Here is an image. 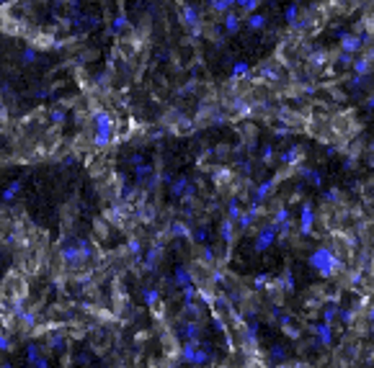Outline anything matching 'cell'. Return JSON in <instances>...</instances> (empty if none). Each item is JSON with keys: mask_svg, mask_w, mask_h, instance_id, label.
I'll return each instance as SVG.
<instances>
[{"mask_svg": "<svg viewBox=\"0 0 374 368\" xmlns=\"http://www.w3.org/2000/svg\"><path fill=\"white\" fill-rule=\"evenodd\" d=\"M59 255H62L67 265H80L93 257V245L83 237H67L62 242V247H59Z\"/></svg>", "mask_w": 374, "mask_h": 368, "instance_id": "1", "label": "cell"}, {"mask_svg": "<svg viewBox=\"0 0 374 368\" xmlns=\"http://www.w3.org/2000/svg\"><path fill=\"white\" fill-rule=\"evenodd\" d=\"M307 263L320 273V278H333V275L341 270V260L336 257V252L331 247H318L310 255Z\"/></svg>", "mask_w": 374, "mask_h": 368, "instance_id": "2", "label": "cell"}, {"mask_svg": "<svg viewBox=\"0 0 374 368\" xmlns=\"http://www.w3.org/2000/svg\"><path fill=\"white\" fill-rule=\"evenodd\" d=\"M116 136V124L111 114L106 111H96L93 114V144L96 147H109Z\"/></svg>", "mask_w": 374, "mask_h": 368, "instance_id": "3", "label": "cell"}, {"mask_svg": "<svg viewBox=\"0 0 374 368\" xmlns=\"http://www.w3.org/2000/svg\"><path fill=\"white\" fill-rule=\"evenodd\" d=\"M181 358L191 366H204L212 358V345L209 343H199V340H188L181 345Z\"/></svg>", "mask_w": 374, "mask_h": 368, "instance_id": "4", "label": "cell"}, {"mask_svg": "<svg viewBox=\"0 0 374 368\" xmlns=\"http://www.w3.org/2000/svg\"><path fill=\"white\" fill-rule=\"evenodd\" d=\"M274 242H279V227L271 222V224L261 227V232L256 235V242H253V250H256V252H266Z\"/></svg>", "mask_w": 374, "mask_h": 368, "instance_id": "5", "label": "cell"}, {"mask_svg": "<svg viewBox=\"0 0 374 368\" xmlns=\"http://www.w3.org/2000/svg\"><path fill=\"white\" fill-rule=\"evenodd\" d=\"M312 229H315V209H312L310 201H302V209H299V235L310 237Z\"/></svg>", "mask_w": 374, "mask_h": 368, "instance_id": "6", "label": "cell"}, {"mask_svg": "<svg viewBox=\"0 0 374 368\" xmlns=\"http://www.w3.org/2000/svg\"><path fill=\"white\" fill-rule=\"evenodd\" d=\"M181 21L188 28L191 34H199L201 31V18H199V10L193 5H181Z\"/></svg>", "mask_w": 374, "mask_h": 368, "instance_id": "7", "label": "cell"}, {"mask_svg": "<svg viewBox=\"0 0 374 368\" xmlns=\"http://www.w3.org/2000/svg\"><path fill=\"white\" fill-rule=\"evenodd\" d=\"M279 160H281V165H287V167H297L299 162L305 160V149L299 147V144H294V147H289V149H284Z\"/></svg>", "mask_w": 374, "mask_h": 368, "instance_id": "8", "label": "cell"}, {"mask_svg": "<svg viewBox=\"0 0 374 368\" xmlns=\"http://www.w3.org/2000/svg\"><path fill=\"white\" fill-rule=\"evenodd\" d=\"M178 335L184 337V343H188V340H199V335H201V325H199V319L181 322V327H178Z\"/></svg>", "mask_w": 374, "mask_h": 368, "instance_id": "9", "label": "cell"}, {"mask_svg": "<svg viewBox=\"0 0 374 368\" xmlns=\"http://www.w3.org/2000/svg\"><path fill=\"white\" fill-rule=\"evenodd\" d=\"M372 62H374V52H367L364 57H356L354 59V75H359V78H369V72H372Z\"/></svg>", "mask_w": 374, "mask_h": 368, "instance_id": "10", "label": "cell"}, {"mask_svg": "<svg viewBox=\"0 0 374 368\" xmlns=\"http://www.w3.org/2000/svg\"><path fill=\"white\" fill-rule=\"evenodd\" d=\"M364 47V41L359 34H343L341 36V52H346V54H359V49Z\"/></svg>", "mask_w": 374, "mask_h": 368, "instance_id": "11", "label": "cell"}, {"mask_svg": "<svg viewBox=\"0 0 374 368\" xmlns=\"http://www.w3.org/2000/svg\"><path fill=\"white\" fill-rule=\"evenodd\" d=\"M281 175H274V178H268V180H263L261 186L256 188V193H253V204H261L263 206V201L268 198V193L274 191V186H276V180H279Z\"/></svg>", "mask_w": 374, "mask_h": 368, "instance_id": "12", "label": "cell"}, {"mask_svg": "<svg viewBox=\"0 0 374 368\" xmlns=\"http://www.w3.org/2000/svg\"><path fill=\"white\" fill-rule=\"evenodd\" d=\"M21 191H23V180H10L8 186L0 191V201H3V204H13Z\"/></svg>", "mask_w": 374, "mask_h": 368, "instance_id": "13", "label": "cell"}, {"mask_svg": "<svg viewBox=\"0 0 374 368\" xmlns=\"http://www.w3.org/2000/svg\"><path fill=\"white\" fill-rule=\"evenodd\" d=\"M173 283H176L178 288H188V286H193V278H191V273H188L186 265H176V270H173Z\"/></svg>", "mask_w": 374, "mask_h": 368, "instance_id": "14", "label": "cell"}, {"mask_svg": "<svg viewBox=\"0 0 374 368\" xmlns=\"http://www.w3.org/2000/svg\"><path fill=\"white\" fill-rule=\"evenodd\" d=\"M240 16H237L235 10H230V13H224V21H222V26H224V31L227 34H237L240 31Z\"/></svg>", "mask_w": 374, "mask_h": 368, "instance_id": "15", "label": "cell"}, {"mask_svg": "<svg viewBox=\"0 0 374 368\" xmlns=\"http://www.w3.org/2000/svg\"><path fill=\"white\" fill-rule=\"evenodd\" d=\"M142 301L147 304V306H155L158 301H160V291L153 286V283H147V286H142Z\"/></svg>", "mask_w": 374, "mask_h": 368, "instance_id": "16", "label": "cell"}, {"mask_svg": "<svg viewBox=\"0 0 374 368\" xmlns=\"http://www.w3.org/2000/svg\"><path fill=\"white\" fill-rule=\"evenodd\" d=\"M248 75H250V65L248 62H240V59L232 62V70H230V78L232 80H243V78H248Z\"/></svg>", "mask_w": 374, "mask_h": 368, "instance_id": "17", "label": "cell"}, {"mask_svg": "<svg viewBox=\"0 0 374 368\" xmlns=\"http://www.w3.org/2000/svg\"><path fill=\"white\" fill-rule=\"evenodd\" d=\"M158 257H160V245H153V247L147 250V255H145V268L147 270H155Z\"/></svg>", "mask_w": 374, "mask_h": 368, "instance_id": "18", "label": "cell"}, {"mask_svg": "<svg viewBox=\"0 0 374 368\" xmlns=\"http://www.w3.org/2000/svg\"><path fill=\"white\" fill-rule=\"evenodd\" d=\"M243 217V206H240V201L237 198H230L227 201V219H232L235 224H237V219Z\"/></svg>", "mask_w": 374, "mask_h": 368, "instance_id": "19", "label": "cell"}, {"mask_svg": "<svg viewBox=\"0 0 374 368\" xmlns=\"http://www.w3.org/2000/svg\"><path fill=\"white\" fill-rule=\"evenodd\" d=\"M219 235H222V240L224 242H232V235H235V222L232 219H222V224H219Z\"/></svg>", "mask_w": 374, "mask_h": 368, "instance_id": "20", "label": "cell"}, {"mask_svg": "<svg viewBox=\"0 0 374 368\" xmlns=\"http://www.w3.org/2000/svg\"><path fill=\"white\" fill-rule=\"evenodd\" d=\"M315 332H318V340H320V345H331L333 343V332H331V325H318L315 327Z\"/></svg>", "mask_w": 374, "mask_h": 368, "instance_id": "21", "label": "cell"}, {"mask_svg": "<svg viewBox=\"0 0 374 368\" xmlns=\"http://www.w3.org/2000/svg\"><path fill=\"white\" fill-rule=\"evenodd\" d=\"M299 175L307 178L315 188H323V173H320V170H307V167H302V170H299Z\"/></svg>", "mask_w": 374, "mask_h": 368, "instance_id": "22", "label": "cell"}, {"mask_svg": "<svg viewBox=\"0 0 374 368\" xmlns=\"http://www.w3.org/2000/svg\"><path fill=\"white\" fill-rule=\"evenodd\" d=\"M171 235H173V237L191 240V229L186 227V222H173V224H171Z\"/></svg>", "mask_w": 374, "mask_h": 368, "instance_id": "23", "label": "cell"}, {"mask_svg": "<svg viewBox=\"0 0 374 368\" xmlns=\"http://www.w3.org/2000/svg\"><path fill=\"white\" fill-rule=\"evenodd\" d=\"M191 240L199 242V245H209V229H206V224H199L196 229H193V232H191Z\"/></svg>", "mask_w": 374, "mask_h": 368, "instance_id": "24", "label": "cell"}, {"mask_svg": "<svg viewBox=\"0 0 374 368\" xmlns=\"http://www.w3.org/2000/svg\"><path fill=\"white\" fill-rule=\"evenodd\" d=\"M292 219H289V206L284 204V206H279L276 209V214H274V224L276 227H284V224H289Z\"/></svg>", "mask_w": 374, "mask_h": 368, "instance_id": "25", "label": "cell"}, {"mask_svg": "<svg viewBox=\"0 0 374 368\" xmlns=\"http://www.w3.org/2000/svg\"><path fill=\"white\" fill-rule=\"evenodd\" d=\"M209 3H212V8H214L217 13H222V16H224V13H230V10L235 8L237 0H209Z\"/></svg>", "mask_w": 374, "mask_h": 368, "instance_id": "26", "label": "cell"}, {"mask_svg": "<svg viewBox=\"0 0 374 368\" xmlns=\"http://www.w3.org/2000/svg\"><path fill=\"white\" fill-rule=\"evenodd\" d=\"M284 21H287L289 26H297V21H299V5L297 3H292L287 10H284Z\"/></svg>", "mask_w": 374, "mask_h": 368, "instance_id": "27", "label": "cell"}, {"mask_svg": "<svg viewBox=\"0 0 374 368\" xmlns=\"http://www.w3.org/2000/svg\"><path fill=\"white\" fill-rule=\"evenodd\" d=\"M248 26L253 28V31H261V28L266 26V16H258V13H253V16L248 18Z\"/></svg>", "mask_w": 374, "mask_h": 368, "instance_id": "28", "label": "cell"}, {"mask_svg": "<svg viewBox=\"0 0 374 368\" xmlns=\"http://www.w3.org/2000/svg\"><path fill=\"white\" fill-rule=\"evenodd\" d=\"M258 3H261V0H237V8H240V10H245V13H253V10H256L258 8Z\"/></svg>", "mask_w": 374, "mask_h": 368, "instance_id": "29", "label": "cell"}, {"mask_svg": "<svg viewBox=\"0 0 374 368\" xmlns=\"http://www.w3.org/2000/svg\"><path fill=\"white\" fill-rule=\"evenodd\" d=\"M124 28H127V16H116V18H114V23H111V31L119 36V34L124 31Z\"/></svg>", "mask_w": 374, "mask_h": 368, "instance_id": "30", "label": "cell"}, {"mask_svg": "<svg viewBox=\"0 0 374 368\" xmlns=\"http://www.w3.org/2000/svg\"><path fill=\"white\" fill-rule=\"evenodd\" d=\"M49 121H52V124H59V121H65V109H62V106H54V109L49 111Z\"/></svg>", "mask_w": 374, "mask_h": 368, "instance_id": "31", "label": "cell"}, {"mask_svg": "<svg viewBox=\"0 0 374 368\" xmlns=\"http://www.w3.org/2000/svg\"><path fill=\"white\" fill-rule=\"evenodd\" d=\"M310 65H312V67H325V65H328V54H320V52L312 54V57H310Z\"/></svg>", "mask_w": 374, "mask_h": 368, "instance_id": "32", "label": "cell"}, {"mask_svg": "<svg viewBox=\"0 0 374 368\" xmlns=\"http://www.w3.org/2000/svg\"><path fill=\"white\" fill-rule=\"evenodd\" d=\"M336 314H341V312H338V306H336V304H331V306L325 309V314H323V322H325V325H331Z\"/></svg>", "mask_w": 374, "mask_h": 368, "instance_id": "33", "label": "cell"}, {"mask_svg": "<svg viewBox=\"0 0 374 368\" xmlns=\"http://www.w3.org/2000/svg\"><path fill=\"white\" fill-rule=\"evenodd\" d=\"M129 252H132L134 257H140V255H142V242H140V240H129Z\"/></svg>", "mask_w": 374, "mask_h": 368, "instance_id": "34", "label": "cell"}, {"mask_svg": "<svg viewBox=\"0 0 374 368\" xmlns=\"http://www.w3.org/2000/svg\"><path fill=\"white\" fill-rule=\"evenodd\" d=\"M23 62L26 65H31V62H36V49H31V47H28V49H23Z\"/></svg>", "mask_w": 374, "mask_h": 368, "instance_id": "35", "label": "cell"}, {"mask_svg": "<svg viewBox=\"0 0 374 368\" xmlns=\"http://www.w3.org/2000/svg\"><path fill=\"white\" fill-rule=\"evenodd\" d=\"M268 281H271V278H268V275L263 273V275H256V278H253V286H256V288H266Z\"/></svg>", "mask_w": 374, "mask_h": 368, "instance_id": "36", "label": "cell"}, {"mask_svg": "<svg viewBox=\"0 0 374 368\" xmlns=\"http://www.w3.org/2000/svg\"><path fill=\"white\" fill-rule=\"evenodd\" d=\"M271 157H274V147H271V144H266V147H263V152H261V160H263V162H271Z\"/></svg>", "mask_w": 374, "mask_h": 368, "instance_id": "37", "label": "cell"}, {"mask_svg": "<svg viewBox=\"0 0 374 368\" xmlns=\"http://www.w3.org/2000/svg\"><path fill=\"white\" fill-rule=\"evenodd\" d=\"M49 343H52V348H54V350H62V345H65L62 335H52V337H49Z\"/></svg>", "mask_w": 374, "mask_h": 368, "instance_id": "38", "label": "cell"}, {"mask_svg": "<svg viewBox=\"0 0 374 368\" xmlns=\"http://www.w3.org/2000/svg\"><path fill=\"white\" fill-rule=\"evenodd\" d=\"M325 198H328V201H331V204H336V201H338V198H341V193H338L336 188H331V191H328V193H325Z\"/></svg>", "mask_w": 374, "mask_h": 368, "instance_id": "39", "label": "cell"}, {"mask_svg": "<svg viewBox=\"0 0 374 368\" xmlns=\"http://www.w3.org/2000/svg\"><path fill=\"white\" fill-rule=\"evenodd\" d=\"M0 350H13V345H10V337H0Z\"/></svg>", "mask_w": 374, "mask_h": 368, "instance_id": "40", "label": "cell"}, {"mask_svg": "<svg viewBox=\"0 0 374 368\" xmlns=\"http://www.w3.org/2000/svg\"><path fill=\"white\" fill-rule=\"evenodd\" d=\"M31 368H49V361H47V356H44V358H39Z\"/></svg>", "mask_w": 374, "mask_h": 368, "instance_id": "41", "label": "cell"}, {"mask_svg": "<svg viewBox=\"0 0 374 368\" xmlns=\"http://www.w3.org/2000/svg\"><path fill=\"white\" fill-rule=\"evenodd\" d=\"M367 109H374V96H372V98L367 101Z\"/></svg>", "mask_w": 374, "mask_h": 368, "instance_id": "42", "label": "cell"}, {"mask_svg": "<svg viewBox=\"0 0 374 368\" xmlns=\"http://www.w3.org/2000/svg\"><path fill=\"white\" fill-rule=\"evenodd\" d=\"M372 170H374V162H372Z\"/></svg>", "mask_w": 374, "mask_h": 368, "instance_id": "43", "label": "cell"}, {"mask_svg": "<svg viewBox=\"0 0 374 368\" xmlns=\"http://www.w3.org/2000/svg\"><path fill=\"white\" fill-rule=\"evenodd\" d=\"M85 368H93V366H85Z\"/></svg>", "mask_w": 374, "mask_h": 368, "instance_id": "44", "label": "cell"}]
</instances>
